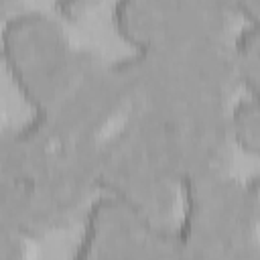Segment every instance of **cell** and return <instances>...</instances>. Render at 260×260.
<instances>
[{
	"mask_svg": "<svg viewBox=\"0 0 260 260\" xmlns=\"http://www.w3.org/2000/svg\"><path fill=\"white\" fill-rule=\"evenodd\" d=\"M93 158L35 116L0 138V219L41 236L69 223L95 189Z\"/></svg>",
	"mask_w": 260,
	"mask_h": 260,
	"instance_id": "6da1fadb",
	"label": "cell"
},
{
	"mask_svg": "<svg viewBox=\"0 0 260 260\" xmlns=\"http://www.w3.org/2000/svg\"><path fill=\"white\" fill-rule=\"evenodd\" d=\"M256 179L238 183L223 173L181 185L173 228L179 260H258Z\"/></svg>",
	"mask_w": 260,
	"mask_h": 260,
	"instance_id": "7a4b0ae2",
	"label": "cell"
},
{
	"mask_svg": "<svg viewBox=\"0 0 260 260\" xmlns=\"http://www.w3.org/2000/svg\"><path fill=\"white\" fill-rule=\"evenodd\" d=\"M83 49H77L61 16L24 8L8 12L0 26V55L20 93L35 108V116L47 114L69 87Z\"/></svg>",
	"mask_w": 260,
	"mask_h": 260,
	"instance_id": "3957f363",
	"label": "cell"
},
{
	"mask_svg": "<svg viewBox=\"0 0 260 260\" xmlns=\"http://www.w3.org/2000/svg\"><path fill=\"white\" fill-rule=\"evenodd\" d=\"M93 177L104 195L124 203L148 225L173 232L181 211V181L144 140L132 114L98 152Z\"/></svg>",
	"mask_w": 260,
	"mask_h": 260,
	"instance_id": "277c9868",
	"label": "cell"
},
{
	"mask_svg": "<svg viewBox=\"0 0 260 260\" xmlns=\"http://www.w3.org/2000/svg\"><path fill=\"white\" fill-rule=\"evenodd\" d=\"M236 12L219 2L122 0L114 6V22L134 51H146L225 41Z\"/></svg>",
	"mask_w": 260,
	"mask_h": 260,
	"instance_id": "5b68a950",
	"label": "cell"
},
{
	"mask_svg": "<svg viewBox=\"0 0 260 260\" xmlns=\"http://www.w3.org/2000/svg\"><path fill=\"white\" fill-rule=\"evenodd\" d=\"M73 260H179L171 232L142 221L110 195L93 199Z\"/></svg>",
	"mask_w": 260,
	"mask_h": 260,
	"instance_id": "8992f818",
	"label": "cell"
},
{
	"mask_svg": "<svg viewBox=\"0 0 260 260\" xmlns=\"http://www.w3.org/2000/svg\"><path fill=\"white\" fill-rule=\"evenodd\" d=\"M238 81L248 85L250 95H256L258 87V22H248L238 30L230 45Z\"/></svg>",
	"mask_w": 260,
	"mask_h": 260,
	"instance_id": "52a82bcc",
	"label": "cell"
},
{
	"mask_svg": "<svg viewBox=\"0 0 260 260\" xmlns=\"http://www.w3.org/2000/svg\"><path fill=\"white\" fill-rule=\"evenodd\" d=\"M228 134L242 148L256 152L258 150V106L256 95L240 98L228 112Z\"/></svg>",
	"mask_w": 260,
	"mask_h": 260,
	"instance_id": "ba28073f",
	"label": "cell"
},
{
	"mask_svg": "<svg viewBox=\"0 0 260 260\" xmlns=\"http://www.w3.org/2000/svg\"><path fill=\"white\" fill-rule=\"evenodd\" d=\"M26 236L16 228L0 221V260H26Z\"/></svg>",
	"mask_w": 260,
	"mask_h": 260,
	"instance_id": "9c48e42d",
	"label": "cell"
},
{
	"mask_svg": "<svg viewBox=\"0 0 260 260\" xmlns=\"http://www.w3.org/2000/svg\"><path fill=\"white\" fill-rule=\"evenodd\" d=\"M8 12H10V10H8L4 4H0V26H2V22H4V18H6Z\"/></svg>",
	"mask_w": 260,
	"mask_h": 260,
	"instance_id": "30bf717a",
	"label": "cell"
},
{
	"mask_svg": "<svg viewBox=\"0 0 260 260\" xmlns=\"http://www.w3.org/2000/svg\"><path fill=\"white\" fill-rule=\"evenodd\" d=\"M0 136H2V132H0Z\"/></svg>",
	"mask_w": 260,
	"mask_h": 260,
	"instance_id": "8fae6325",
	"label": "cell"
}]
</instances>
